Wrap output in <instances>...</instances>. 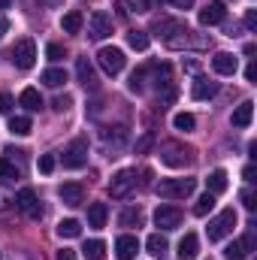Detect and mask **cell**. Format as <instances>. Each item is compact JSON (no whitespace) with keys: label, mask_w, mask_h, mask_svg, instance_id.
Segmentation results:
<instances>
[{"label":"cell","mask_w":257,"mask_h":260,"mask_svg":"<svg viewBox=\"0 0 257 260\" xmlns=\"http://www.w3.org/2000/svg\"><path fill=\"white\" fill-rule=\"evenodd\" d=\"M58 236H61V239H76V236H82V224H79L76 218H64V221L58 224Z\"/></svg>","instance_id":"obj_25"},{"label":"cell","mask_w":257,"mask_h":260,"mask_svg":"<svg viewBox=\"0 0 257 260\" xmlns=\"http://www.w3.org/2000/svg\"><path fill=\"white\" fill-rule=\"evenodd\" d=\"M82 251H85L88 260H106V242L103 239H88Z\"/></svg>","instance_id":"obj_24"},{"label":"cell","mask_w":257,"mask_h":260,"mask_svg":"<svg viewBox=\"0 0 257 260\" xmlns=\"http://www.w3.org/2000/svg\"><path fill=\"white\" fill-rule=\"evenodd\" d=\"M112 34V18L103 12V9H97L91 18H88V37L91 40H106Z\"/></svg>","instance_id":"obj_8"},{"label":"cell","mask_w":257,"mask_h":260,"mask_svg":"<svg viewBox=\"0 0 257 260\" xmlns=\"http://www.w3.org/2000/svg\"><path fill=\"white\" fill-rule=\"evenodd\" d=\"M76 76H79L82 88L97 91V76H94V67H91V61H88V58H79V61H76Z\"/></svg>","instance_id":"obj_13"},{"label":"cell","mask_w":257,"mask_h":260,"mask_svg":"<svg viewBox=\"0 0 257 260\" xmlns=\"http://www.w3.org/2000/svg\"><path fill=\"white\" fill-rule=\"evenodd\" d=\"M245 79H248V82H254V79H257V67H254V64L245 67Z\"/></svg>","instance_id":"obj_44"},{"label":"cell","mask_w":257,"mask_h":260,"mask_svg":"<svg viewBox=\"0 0 257 260\" xmlns=\"http://www.w3.org/2000/svg\"><path fill=\"white\" fill-rule=\"evenodd\" d=\"M67 109H70V97H58V100H55V112H67Z\"/></svg>","instance_id":"obj_40"},{"label":"cell","mask_w":257,"mask_h":260,"mask_svg":"<svg viewBox=\"0 0 257 260\" xmlns=\"http://www.w3.org/2000/svg\"><path fill=\"white\" fill-rule=\"evenodd\" d=\"M46 55H49V61H61V58H64V46H61V43H49Z\"/></svg>","instance_id":"obj_35"},{"label":"cell","mask_w":257,"mask_h":260,"mask_svg":"<svg viewBox=\"0 0 257 260\" xmlns=\"http://www.w3.org/2000/svg\"><path fill=\"white\" fill-rule=\"evenodd\" d=\"M118 227H142V212L139 209H124L118 215Z\"/></svg>","instance_id":"obj_27"},{"label":"cell","mask_w":257,"mask_h":260,"mask_svg":"<svg viewBox=\"0 0 257 260\" xmlns=\"http://www.w3.org/2000/svg\"><path fill=\"white\" fill-rule=\"evenodd\" d=\"M191 148H185V145H179V142H167L164 148H160V160L167 164V167H188L191 164Z\"/></svg>","instance_id":"obj_5"},{"label":"cell","mask_w":257,"mask_h":260,"mask_svg":"<svg viewBox=\"0 0 257 260\" xmlns=\"http://www.w3.org/2000/svg\"><path fill=\"white\" fill-rule=\"evenodd\" d=\"M206 185H209V194H224L227 191V173L224 170H212L209 173V179H206Z\"/></svg>","instance_id":"obj_23"},{"label":"cell","mask_w":257,"mask_h":260,"mask_svg":"<svg viewBox=\"0 0 257 260\" xmlns=\"http://www.w3.org/2000/svg\"><path fill=\"white\" fill-rule=\"evenodd\" d=\"M15 206H18L27 218H34V221L43 218V203H40V197H37L34 188H21V191L15 194Z\"/></svg>","instance_id":"obj_6"},{"label":"cell","mask_w":257,"mask_h":260,"mask_svg":"<svg viewBox=\"0 0 257 260\" xmlns=\"http://www.w3.org/2000/svg\"><path fill=\"white\" fill-rule=\"evenodd\" d=\"M37 167H40V173H46V176H49V173L55 170V157H52V154H43V157L37 160Z\"/></svg>","instance_id":"obj_36"},{"label":"cell","mask_w":257,"mask_h":260,"mask_svg":"<svg viewBox=\"0 0 257 260\" xmlns=\"http://www.w3.org/2000/svg\"><path fill=\"white\" fill-rule=\"evenodd\" d=\"M0 179H18V173H15V167L6 160V157H0Z\"/></svg>","instance_id":"obj_34"},{"label":"cell","mask_w":257,"mask_h":260,"mask_svg":"<svg viewBox=\"0 0 257 260\" xmlns=\"http://www.w3.org/2000/svg\"><path fill=\"white\" fill-rule=\"evenodd\" d=\"M236 227V212L233 209H224L221 215H215L209 221V242H221L224 236H230Z\"/></svg>","instance_id":"obj_2"},{"label":"cell","mask_w":257,"mask_h":260,"mask_svg":"<svg viewBox=\"0 0 257 260\" xmlns=\"http://www.w3.org/2000/svg\"><path fill=\"white\" fill-rule=\"evenodd\" d=\"M218 94V85L215 82H209V79H197L191 85V97L194 100H209V97H215Z\"/></svg>","instance_id":"obj_20"},{"label":"cell","mask_w":257,"mask_h":260,"mask_svg":"<svg viewBox=\"0 0 257 260\" xmlns=\"http://www.w3.org/2000/svg\"><path fill=\"white\" fill-rule=\"evenodd\" d=\"M58 260H76V251H70V248H61V251H58Z\"/></svg>","instance_id":"obj_43"},{"label":"cell","mask_w":257,"mask_h":260,"mask_svg":"<svg viewBox=\"0 0 257 260\" xmlns=\"http://www.w3.org/2000/svg\"><path fill=\"white\" fill-rule=\"evenodd\" d=\"M227 18V6L221 3V0H212L206 9H200V24L203 27H215V24H221Z\"/></svg>","instance_id":"obj_11"},{"label":"cell","mask_w":257,"mask_h":260,"mask_svg":"<svg viewBox=\"0 0 257 260\" xmlns=\"http://www.w3.org/2000/svg\"><path fill=\"white\" fill-rule=\"evenodd\" d=\"M6 30H9V21H6V18L0 15V40H3V34H6Z\"/></svg>","instance_id":"obj_46"},{"label":"cell","mask_w":257,"mask_h":260,"mask_svg":"<svg viewBox=\"0 0 257 260\" xmlns=\"http://www.w3.org/2000/svg\"><path fill=\"white\" fill-rule=\"evenodd\" d=\"M173 3H176L179 9H191V6H194V0H173Z\"/></svg>","instance_id":"obj_45"},{"label":"cell","mask_w":257,"mask_h":260,"mask_svg":"<svg viewBox=\"0 0 257 260\" xmlns=\"http://www.w3.org/2000/svg\"><path fill=\"white\" fill-rule=\"evenodd\" d=\"M18 103H21L27 112H40V109H43V97H40V91H37V88H24V91H21V97H18Z\"/></svg>","instance_id":"obj_22"},{"label":"cell","mask_w":257,"mask_h":260,"mask_svg":"<svg viewBox=\"0 0 257 260\" xmlns=\"http://www.w3.org/2000/svg\"><path fill=\"white\" fill-rule=\"evenodd\" d=\"M133 188H136V173H133V170H121V173L109 182V194L118 197V200H121V197H127Z\"/></svg>","instance_id":"obj_10"},{"label":"cell","mask_w":257,"mask_h":260,"mask_svg":"<svg viewBox=\"0 0 257 260\" xmlns=\"http://www.w3.org/2000/svg\"><path fill=\"white\" fill-rule=\"evenodd\" d=\"M9 6V0H0V9H6Z\"/></svg>","instance_id":"obj_47"},{"label":"cell","mask_w":257,"mask_h":260,"mask_svg":"<svg viewBox=\"0 0 257 260\" xmlns=\"http://www.w3.org/2000/svg\"><path fill=\"white\" fill-rule=\"evenodd\" d=\"M245 27H248V30H257V12L254 9L245 12Z\"/></svg>","instance_id":"obj_38"},{"label":"cell","mask_w":257,"mask_h":260,"mask_svg":"<svg viewBox=\"0 0 257 260\" xmlns=\"http://www.w3.org/2000/svg\"><path fill=\"white\" fill-rule=\"evenodd\" d=\"M182 224V209L179 206H160L157 212H154V227H160V230H176Z\"/></svg>","instance_id":"obj_9"},{"label":"cell","mask_w":257,"mask_h":260,"mask_svg":"<svg viewBox=\"0 0 257 260\" xmlns=\"http://www.w3.org/2000/svg\"><path fill=\"white\" fill-rule=\"evenodd\" d=\"M97 64L103 67V73L118 76V73L124 70V64H127V58H124V52H121V49L106 46V49H100V52H97Z\"/></svg>","instance_id":"obj_4"},{"label":"cell","mask_w":257,"mask_h":260,"mask_svg":"<svg viewBox=\"0 0 257 260\" xmlns=\"http://www.w3.org/2000/svg\"><path fill=\"white\" fill-rule=\"evenodd\" d=\"M136 251H139V239H136V236H130V233L118 236V242H115V254H118V260H133Z\"/></svg>","instance_id":"obj_14"},{"label":"cell","mask_w":257,"mask_h":260,"mask_svg":"<svg viewBox=\"0 0 257 260\" xmlns=\"http://www.w3.org/2000/svg\"><path fill=\"white\" fill-rule=\"evenodd\" d=\"M173 124H176V130H185V133H188V130L197 127V118H194L191 112H179V115L173 118Z\"/></svg>","instance_id":"obj_32"},{"label":"cell","mask_w":257,"mask_h":260,"mask_svg":"<svg viewBox=\"0 0 257 260\" xmlns=\"http://www.w3.org/2000/svg\"><path fill=\"white\" fill-rule=\"evenodd\" d=\"M85 164H88V142L85 139H76L64 151V167L67 170H82Z\"/></svg>","instance_id":"obj_7"},{"label":"cell","mask_w":257,"mask_h":260,"mask_svg":"<svg viewBox=\"0 0 257 260\" xmlns=\"http://www.w3.org/2000/svg\"><path fill=\"white\" fill-rule=\"evenodd\" d=\"M212 209H215V194H209V191H206V194L197 200V206H194V215H197V218H206Z\"/></svg>","instance_id":"obj_28"},{"label":"cell","mask_w":257,"mask_h":260,"mask_svg":"<svg viewBox=\"0 0 257 260\" xmlns=\"http://www.w3.org/2000/svg\"><path fill=\"white\" fill-rule=\"evenodd\" d=\"M145 248H148V254H151V257H160V260L170 254V242H167L160 233H151V236L145 239Z\"/></svg>","instance_id":"obj_18"},{"label":"cell","mask_w":257,"mask_h":260,"mask_svg":"<svg viewBox=\"0 0 257 260\" xmlns=\"http://www.w3.org/2000/svg\"><path fill=\"white\" fill-rule=\"evenodd\" d=\"M239 200H242V206H245L248 212H254V209H257V194H254V188H245Z\"/></svg>","instance_id":"obj_33"},{"label":"cell","mask_w":257,"mask_h":260,"mask_svg":"<svg viewBox=\"0 0 257 260\" xmlns=\"http://www.w3.org/2000/svg\"><path fill=\"white\" fill-rule=\"evenodd\" d=\"M61 200H64V206H82L85 203V188L82 185H76V182H70V185H64L61 188Z\"/></svg>","instance_id":"obj_17"},{"label":"cell","mask_w":257,"mask_h":260,"mask_svg":"<svg viewBox=\"0 0 257 260\" xmlns=\"http://www.w3.org/2000/svg\"><path fill=\"white\" fill-rule=\"evenodd\" d=\"M106 215H109L106 203H94V206L88 209V227H94V230H103V227H106Z\"/></svg>","instance_id":"obj_21"},{"label":"cell","mask_w":257,"mask_h":260,"mask_svg":"<svg viewBox=\"0 0 257 260\" xmlns=\"http://www.w3.org/2000/svg\"><path fill=\"white\" fill-rule=\"evenodd\" d=\"M236 55H230V52H218L215 58H212V70L218 73V76H233L236 73Z\"/></svg>","instance_id":"obj_15"},{"label":"cell","mask_w":257,"mask_h":260,"mask_svg":"<svg viewBox=\"0 0 257 260\" xmlns=\"http://www.w3.org/2000/svg\"><path fill=\"white\" fill-rule=\"evenodd\" d=\"M9 130H12L15 136H27V133L34 130V124H30V118H27V115H15V118L9 121Z\"/></svg>","instance_id":"obj_29"},{"label":"cell","mask_w":257,"mask_h":260,"mask_svg":"<svg viewBox=\"0 0 257 260\" xmlns=\"http://www.w3.org/2000/svg\"><path fill=\"white\" fill-rule=\"evenodd\" d=\"M251 118H254V103L251 100H245V103H239L236 109H233V127H248L251 124Z\"/></svg>","instance_id":"obj_16"},{"label":"cell","mask_w":257,"mask_h":260,"mask_svg":"<svg viewBox=\"0 0 257 260\" xmlns=\"http://www.w3.org/2000/svg\"><path fill=\"white\" fill-rule=\"evenodd\" d=\"M251 248H254V233H245L242 239H236V242H230L227 245V260H245L251 254Z\"/></svg>","instance_id":"obj_12"},{"label":"cell","mask_w":257,"mask_h":260,"mask_svg":"<svg viewBox=\"0 0 257 260\" xmlns=\"http://www.w3.org/2000/svg\"><path fill=\"white\" fill-rule=\"evenodd\" d=\"M242 179H245V182H254V164H248V167L242 170Z\"/></svg>","instance_id":"obj_42"},{"label":"cell","mask_w":257,"mask_h":260,"mask_svg":"<svg viewBox=\"0 0 257 260\" xmlns=\"http://www.w3.org/2000/svg\"><path fill=\"white\" fill-rule=\"evenodd\" d=\"M64 82H67L64 70H46V73H43V85H49V88H61Z\"/></svg>","instance_id":"obj_31"},{"label":"cell","mask_w":257,"mask_h":260,"mask_svg":"<svg viewBox=\"0 0 257 260\" xmlns=\"http://www.w3.org/2000/svg\"><path fill=\"white\" fill-rule=\"evenodd\" d=\"M82 24H85V18H82V12H67L64 18H61V27H64V34H79L82 30Z\"/></svg>","instance_id":"obj_26"},{"label":"cell","mask_w":257,"mask_h":260,"mask_svg":"<svg viewBox=\"0 0 257 260\" xmlns=\"http://www.w3.org/2000/svg\"><path fill=\"white\" fill-rule=\"evenodd\" d=\"M148 145H151V136H148V133H145V136H142V139H139V142H136V151H145V148H148Z\"/></svg>","instance_id":"obj_41"},{"label":"cell","mask_w":257,"mask_h":260,"mask_svg":"<svg viewBox=\"0 0 257 260\" xmlns=\"http://www.w3.org/2000/svg\"><path fill=\"white\" fill-rule=\"evenodd\" d=\"M197 254H200V239L194 233H185L179 242V260H194Z\"/></svg>","instance_id":"obj_19"},{"label":"cell","mask_w":257,"mask_h":260,"mask_svg":"<svg viewBox=\"0 0 257 260\" xmlns=\"http://www.w3.org/2000/svg\"><path fill=\"white\" fill-rule=\"evenodd\" d=\"M127 43H130V49L145 52V49H148V34H145V30H130V34H127Z\"/></svg>","instance_id":"obj_30"},{"label":"cell","mask_w":257,"mask_h":260,"mask_svg":"<svg viewBox=\"0 0 257 260\" xmlns=\"http://www.w3.org/2000/svg\"><path fill=\"white\" fill-rule=\"evenodd\" d=\"M12 64L18 67V70H30V67L37 64V43H34L30 37L18 40V43L12 46Z\"/></svg>","instance_id":"obj_3"},{"label":"cell","mask_w":257,"mask_h":260,"mask_svg":"<svg viewBox=\"0 0 257 260\" xmlns=\"http://www.w3.org/2000/svg\"><path fill=\"white\" fill-rule=\"evenodd\" d=\"M12 109V97L9 94H0V115H6Z\"/></svg>","instance_id":"obj_39"},{"label":"cell","mask_w":257,"mask_h":260,"mask_svg":"<svg viewBox=\"0 0 257 260\" xmlns=\"http://www.w3.org/2000/svg\"><path fill=\"white\" fill-rule=\"evenodd\" d=\"M194 188H197V179H160L157 194L164 200H185L194 194Z\"/></svg>","instance_id":"obj_1"},{"label":"cell","mask_w":257,"mask_h":260,"mask_svg":"<svg viewBox=\"0 0 257 260\" xmlns=\"http://www.w3.org/2000/svg\"><path fill=\"white\" fill-rule=\"evenodd\" d=\"M142 79H145V73L139 70V73H133L130 76V91H142Z\"/></svg>","instance_id":"obj_37"}]
</instances>
